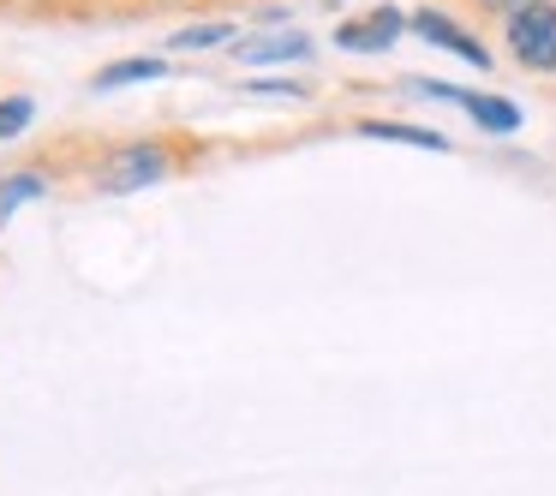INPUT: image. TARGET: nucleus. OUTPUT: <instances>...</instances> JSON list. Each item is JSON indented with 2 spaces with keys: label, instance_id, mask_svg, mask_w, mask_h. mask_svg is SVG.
I'll return each instance as SVG.
<instances>
[{
  "label": "nucleus",
  "instance_id": "nucleus-1",
  "mask_svg": "<svg viewBox=\"0 0 556 496\" xmlns=\"http://www.w3.org/2000/svg\"><path fill=\"white\" fill-rule=\"evenodd\" d=\"M168 174H174V144L138 138V144H121V150H109V156H97L90 186H97L102 198H132V192H144V186L168 180Z\"/></svg>",
  "mask_w": 556,
  "mask_h": 496
},
{
  "label": "nucleus",
  "instance_id": "nucleus-2",
  "mask_svg": "<svg viewBox=\"0 0 556 496\" xmlns=\"http://www.w3.org/2000/svg\"><path fill=\"white\" fill-rule=\"evenodd\" d=\"M503 49L520 73L556 78V0H532L515 18H503Z\"/></svg>",
  "mask_w": 556,
  "mask_h": 496
},
{
  "label": "nucleus",
  "instance_id": "nucleus-3",
  "mask_svg": "<svg viewBox=\"0 0 556 496\" xmlns=\"http://www.w3.org/2000/svg\"><path fill=\"white\" fill-rule=\"evenodd\" d=\"M401 30H413V18L401 13V7H371V13L348 18V25L336 30V49H348V54H389L401 42Z\"/></svg>",
  "mask_w": 556,
  "mask_h": 496
},
{
  "label": "nucleus",
  "instance_id": "nucleus-4",
  "mask_svg": "<svg viewBox=\"0 0 556 496\" xmlns=\"http://www.w3.org/2000/svg\"><path fill=\"white\" fill-rule=\"evenodd\" d=\"M228 49H233V66H305L312 61V37H305V30H288V25L240 37V42H228Z\"/></svg>",
  "mask_w": 556,
  "mask_h": 496
},
{
  "label": "nucleus",
  "instance_id": "nucleus-5",
  "mask_svg": "<svg viewBox=\"0 0 556 496\" xmlns=\"http://www.w3.org/2000/svg\"><path fill=\"white\" fill-rule=\"evenodd\" d=\"M413 37H425L431 49H443V54H460L467 66H491V49H484L472 30H460L443 7H419V13H413Z\"/></svg>",
  "mask_w": 556,
  "mask_h": 496
},
{
  "label": "nucleus",
  "instance_id": "nucleus-6",
  "mask_svg": "<svg viewBox=\"0 0 556 496\" xmlns=\"http://www.w3.org/2000/svg\"><path fill=\"white\" fill-rule=\"evenodd\" d=\"M174 66L156 61V54H132V61H114L102 66L97 78H90V90H126V85H156V78H168Z\"/></svg>",
  "mask_w": 556,
  "mask_h": 496
},
{
  "label": "nucleus",
  "instance_id": "nucleus-7",
  "mask_svg": "<svg viewBox=\"0 0 556 496\" xmlns=\"http://www.w3.org/2000/svg\"><path fill=\"white\" fill-rule=\"evenodd\" d=\"M460 109L472 114V126L479 132H496V138H508V132H520V109L508 97H484V90H467V102Z\"/></svg>",
  "mask_w": 556,
  "mask_h": 496
},
{
  "label": "nucleus",
  "instance_id": "nucleus-8",
  "mask_svg": "<svg viewBox=\"0 0 556 496\" xmlns=\"http://www.w3.org/2000/svg\"><path fill=\"white\" fill-rule=\"evenodd\" d=\"M353 132H359V138H383V144H413V150H448L443 132H431V126H407V120H359Z\"/></svg>",
  "mask_w": 556,
  "mask_h": 496
},
{
  "label": "nucleus",
  "instance_id": "nucleus-9",
  "mask_svg": "<svg viewBox=\"0 0 556 496\" xmlns=\"http://www.w3.org/2000/svg\"><path fill=\"white\" fill-rule=\"evenodd\" d=\"M168 42H174L180 54H198V49H216V42H240V25H233V18H210V25H180Z\"/></svg>",
  "mask_w": 556,
  "mask_h": 496
},
{
  "label": "nucleus",
  "instance_id": "nucleus-10",
  "mask_svg": "<svg viewBox=\"0 0 556 496\" xmlns=\"http://www.w3.org/2000/svg\"><path fill=\"white\" fill-rule=\"evenodd\" d=\"M42 192H49V180H42V174H7V180H0V221L13 216L18 204L42 198Z\"/></svg>",
  "mask_w": 556,
  "mask_h": 496
},
{
  "label": "nucleus",
  "instance_id": "nucleus-11",
  "mask_svg": "<svg viewBox=\"0 0 556 496\" xmlns=\"http://www.w3.org/2000/svg\"><path fill=\"white\" fill-rule=\"evenodd\" d=\"M30 120H37V102L30 97H0V144H13Z\"/></svg>",
  "mask_w": 556,
  "mask_h": 496
},
{
  "label": "nucleus",
  "instance_id": "nucleus-12",
  "mask_svg": "<svg viewBox=\"0 0 556 496\" xmlns=\"http://www.w3.org/2000/svg\"><path fill=\"white\" fill-rule=\"evenodd\" d=\"M467 7H472L479 18H496V25H503V18H515L520 7H532V0H467Z\"/></svg>",
  "mask_w": 556,
  "mask_h": 496
},
{
  "label": "nucleus",
  "instance_id": "nucleus-13",
  "mask_svg": "<svg viewBox=\"0 0 556 496\" xmlns=\"http://www.w3.org/2000/svg\"><path fill=\"white\" fill-rule=\"evenodd\" d=\"M245 90H257V97H288V102L305 97V85H293V78H252Z\"/></svg>",
  "mask_w": 556,
  "mask_h": 496
},
{
  "label": "nucleus",
  "instance_id": "nucleus-14",
  "mask_svg": "<svg viewBox=\"0 0 556 496\" xmlns=\"http://www.w3.org/2000/svg\"><path fill=\"white\" fill-rule=\"evenodd\" d=\"M13 7H54V0H13Z\"/></svg>",
  "mask_w": 556,
  "mask_h": 496
},
{
  "label": "nucleus",
  "instance_id": "nucleus-15",
  "mask_svg": "<svg viewBox=\"0 0 556 496\" xmlns=\"http://www.w3.org/2000/svg\"><path fill=\"white\" fill-rule=\"evenodd\" d=\"M114 7H138V0H114Z\"/></svg>",
  "mask_w": 556,
  "mask_h": 496
}]
</instances>
